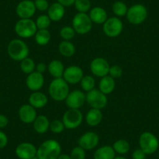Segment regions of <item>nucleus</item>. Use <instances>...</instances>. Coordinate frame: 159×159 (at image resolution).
<instances>
[{"instance_id":"393cba45","label":"nucleus","mask_w":159,"mask_h":159,"mask_svg":"<svg viewBox=\"0 0 159 159\" xmlns=\"http://www.w3.org/2000/svg\"><path fill=\"white\" fill-rule=\"evenodd\" d=\"M116 88V80L112 77L108 75L104 77H102L100 82H99V90L103 94H108L113 92Z\"/></svg>"},{"instance_id":"412c9836","label":"nucleus","mask_w":159,"mask_h":159,"mask_svg":"<svg viewBox=\"0 0 159 159\" xmlns=\"http://www.w3.org/2000/svg\"><path fill=\"white\" fill-rule=\"evenodd\" d=\"M89 16L92 23L96 24H103L108 19L106 10L100 7H95L89 11Z\"/></svg>"},{"instance_id":"1a4fd4ad","label":"nucleus","mask_w":159,"mask_h":159,"mask_svg":"<svg viewBox=\"0 0 159 159\" xmlns=\"http://www.w3.org/2000/svg\"><path fill=\"white\" fill-rule=\"evenodd\" d=\"M86 102L91 108L103 109L108 104V98L106 94H103L99 89H93L92 91L87 92Z\"/></svg>"},{"instance_id":"a18cd8bd","label":"nucleus","mask_w":159,"mask_h":159,"mask_svg":"<svg viewBox=\"0 0 159 159\" xmlns=\"http://www.w3.org/2000/svg\"><path fill=\"white\" fill-rule=\"evenodd\" d=\"M57 159H72V158L71 157H70V155H68V154H61Z\"/></svg>"},{"instance_id":"aec40b11","label":"nucleus","mask_w":159,"mask_h":159,"mask_svg":"<svg viewBox=\"0 0 159 159\" xmlns=\"http://www.w3.org/2000/svg\"><path fill=\"white\" fill-rule=\"evenodd\" d=\"M48 16L52 21L58 22L64 17L65 15V7L58 2H54L50 5L49 8L47 10Z\"/></svg>"},{"instance_id":"c85d7f7f","label":"nucleus","mask_w":159,"mask_h":159,"mask_svg":"<svg viewBox=\"0 0 159 159\" xmlns=\"http://www.w3.org/2000/svg\"><path fill=\"white\" fill-rule=\"evenodd\" d=\"M112 148L116 154L123 155V154H126L129 152V150H130V145H129V143L126 140L120 139V140H116L113 143Z\"/></svg>"},{"instance_id":"f704fd0d","label":"nucleus","mask_w":159,"mask_h":159,"mask_svg":"<svg viewBox=\"0 0 159 159\" xmlns=\"http://www.w3.org/2000/svg\"><path fill=\"white\" fill-rule=\"evenodd\" d=\"M59 34H60L61 38L63 39V41H70L75 37L76 31H75L73 27L65 26L60 30Z\"/></svg>"},{"instance_id":"0eeeda50","label":"nucleus","mask_w":159,"mask_h":159,"mask_svg":"<svg viewBox=\"0 0 159 159\" xmlns=\"http://www.w3.org/2000/svg\"><path fill=\"white\" fill-rule=\"evenodd\" d=\"M14 30L21 38H29L34 36L38 27L33 20L20 19L15 24Z\"/></svg>"},{"instance_id":"2eb2a0df","label":"nucleus","mask_w":159,"mask_h":159,"mask_svg":"<svg viewBox=\"0 0 159 159\" xmlns=\"http://www.w3.org/2000/svg\"><path fill=\"white\" fill-rule=\"evenodd\" d=\"M99 143V136L95 132L89 131L84 133L78 140V145L85 151L94 149Z\"/></svg>"},{"instance_id":"4468645a","label":"nucleus","mask_w":159,"mask_h":159,"mask_svg":"<svg viewBox=\"0 0 159 159\" xmlns=\"http://www.w3.org/2000/svg\"><path fill=\"white\" fill-rule=\"evenodd\" d=\"M84 71L78 66H70L64 70L62 78L70 84H76L81 81L84 77Z\"/></svg>"},{"instance_id":"f03ea898","label":"nucleus","mask_w":159,"mask_h":159,"mask_svg":"<svg viewBox=\"0 0 159 159\" xmlns=\"http://www.w3.org/2000/svg\"><path fill=\"white\" fill-rule=\"evenodd\" d=\"M48 93L54 101H65L70 93L69 84L62 77L54 78L48 87Z\"/></svg>"},{"instance_id":"72a5a7b5","label":"nucleus","mask_w":159,"mask_h":159,"mask_svg":"<svg viewBox=\"0 0 159 159\" xmlns=\"http://www.w3.org/2000/svg\"><path fill=\"white\" fill-rule=\"evenodd\" d=\"M51 22L52 20L48 15L42 14L37 18L35 24L38 27V30H43V29H48L51 25Z\"/></svg>"},{"instance_id":"6e6552de","label":"nucleus","mask_w":159,"mask_h":159,"mask_svg":"<svg viewBox=\"0 0 159 159\" xmlns=\"http://www.w3.org/2000/svg\"><path fill=\"white\" fill-rule=\"evenodd\" d=\"M83 119V114L80 109L69 108L63 114L62 121L66 129H74L81 125Z\"/></svg>"},{"instance_id":"bb28decb","label":"nucleus","mask_w":159,"mask_h":159,"mask_svg":"<svg viewBox=\"0 0 159 159\" xmlns=\"http://www.w3.org/2000/svg\"><path fill=\"white\" fill-rule=\"evenodd\" d=\"M59 53L62 56L66 58L72 57L76 52V47L70 41H62L59 43L58 47Z\"/></svg>"},{"instance_id":"ea45409f","label":"nucleus","mask_w":159,"mask_h":159,"mask_svg":"<svg viewBox=\"0 0 159 159\" xmlns=\"http://www.w3.org/2000/svg\"><path fill=\"white\" fill-rule=\"evenodd\" d=\"M147 154H145L144 151H142L140 148L136 149L132 154L133 159H146Z\"/></svg>"},{"instance_id":"49530a36","label":"nucleus","mask_w":159,"mask_h":159,"mask_svg":"<svg viewBox=\"0 0 159 159\" xmlns=\"http://www.w3.org/2000/svg\"><path fill=\"white\" fill-rule=\"evenodd\" d=\"M114 159H127V158H126V157H123V156H117V157H115Z\"/></svg>"},{"instance_id":"a211bd4d","label":"nucleus","mask_w":159,"mask_h":159,"mask_svg":"<svg viewBox=\"0 0 159 159\" xmlns=\"http://www.w3.org/2000/svg\"><path fill=\"white\" fill-rule=\"evenodd\" d=\"M36 108H34L30 104L23 105L19 109V118L24 123L30 124L33 123L37 118Z\"/></svg>"},{"instance_id":"dca6fc26","label":"nucleus","mask_w":159,"mask_h":159,"mask_svg":"<svg viewBox=\"0 0 159 159\" xmlns=\"http://www.w3.org/2000/svg\"><path fill=\"white\" fill-rule=\"evenodd\" d=\"M37 150L38 148L33 143L23 142L16 148L15 154L20 159H31L37 156Z\"/></svg>"},{"instance_id":"f8f14e48","label":"nucleus","mask_w":159,"mask_h":159,"mask_svg":"<svg viewBox=\"0 0 159 159\" xmlns=\"http://www.w3.org/2000/svg\"><path fill=\"white\" fill-rule=\"evenodd\" d=\"M65 102L69 108L80 109L86 102V94L80 90H74L71 92L70 91Z\"/></svg>"},{"instance_id":"b1692460","label":"nucleus","mask_w":159,"mask_h":159,"mask_svg":"<svg viewBox=\"0 0 159 159\" xmlns=\"http://www.w3.org/2000/svg\"><path fill=\"white\" fill-rule=\"evenodd\" d=\"M103 114L100 109L91 108L86 115V123L90 126H98L102 121Z\"/></svg>"},{"instance_id":"5701e85b","label":"nucleus","mask_w":159,"mask_h":159,"mask_svg":"<svg viewBox=\"0 0 159 159\" xmlns=\"http://www.w3.org/2000/svg\"><path fill=\"white\" fill-rule=\"evenodd\" d=\"M112 146L105 145L98 148L94 153V159H114L116 157Z\"/></svg>"},{"instance_id":"58836bf2","label":"nucleus","mask_w":159,"mask_h":159,"mask_svg":"<svg viewBox=\"0 0 159 159\" xmlns=\"http://www.w3.org/2000/svg\"><path fill=\"white\" fill-rule=\"evenodd\" d=\"M34 2L36 10L40 12L47 11L50 7L48 0H34Z\"/></svg>"},{"instance_id":"de8ad7c7","label":"nucleus","mask_w":159,"mask_h":159,"mask_svg":"<svg viewBox=\"0 0 159 159\" xmlns=\"http://www.w3.org/2000/svg\"><path fill=\"white\" fill-rule=\"evenodd\" d=\"M31 159H39V158H38V157H37V156H36V157H33V158H31Z\"/></svg>"},{"instance_id":"7ed1b4c3","label":"nucleus","mask_w":159,"mask_h":159,"mask_svg":"<svg viewBox=\"0 0 159 159\" xmlns=\"http://www.w3.org/2000/svg\"><path fill=\"white\" fill-rule=\"evenodd\" d=\"M29 48L27 44L20 39H13L10 41L7 46L9 56L14 61L21 62L28 57Z\"/></svg>"},{"instance_id":"473e14b6","label":"nucleus","mask_w":159,"mask_h":159,"mask_svg":"<svg viewBox=\"0 0 159 159\" xmlns=\"http://www.w3.org/2000/svg\"><path fill=\"white\" fill-rule=\"evenodd\" d=\"M74 7L78 13H87L91 9V2L90 0H76Z\"/></svg>"},{"instance_id":"c9c22d12","label":"nucleus","mask_w":159,"mask_h":159,"mask_svg":"<svg viewBox=\"0 0 159 159\" xmlns=\"http://www.w3.org/2000/svg\"><path fill=\"white\" fill-rule=\"evenodd\" d=\"M66 129L64 123L59 119H55L50 123L49 129L54 134H61Z\"/></svg>"},{"instance_id":"37998d69","label":"nucleus","mask_w":159,"mask_h":159,"mask_svg":"<svg viewBox=\"0 0 159 159\" xmlns=\"http://www.w3.org/2000/svg\"><path fill=\"white\" fill-rule=\"evenodd\" d=\"M47 68H48V66H47L45 63H43V62H39V63H38L36 65L35 71H37V72H38V73H42V74H43V73L46 71Z\"/></svg>"},{"instance_id":"6ab92c4d","label":"nucleus","mask_w":159,"mask_h":159,"mask_svg":"<svg viewBox=\"0 0 159 159\" xmlns=\"http://www.w3.org/2000/svg\"><path fill=\"white\" fill-rule=\"evenodd\" d=\"M29 104L34 108H42L48 104V99L46 94L40 91H34L29 97Z\"/></svg>"},{"instance_id":"a878e982","label":"nucleus","mask_w":159,"mask_h":159,"mask_svg":"<svg viewBox=\"0 0 159 159\" xmlns=\"http://www.w3.org/2000/svg\"><path fill=\"white\" fill-rule=\"evenodd\" d=\"M48 70L50 75L54 78H61L63 76L65 68L61 61L58 60V59H54L48 64Z\"/></svg>"},{"instance_id":"f3484780","label":"nucleus","mask_w":159,"mask_h":159,"mask_svg":"<svg viewBox=\"0 0 159 159\" xmlns=\"http://www.w3.org/2000/svg\"><path fill=\"white\" fill-rule=\"evenodd\" d=\"M45 84V77L42 73L34 71L27 75L26 79V85L27 88L32 91H39Z\"/></svg>"},{"instance_id":"79ce46f5","label":"nucleus","mask_w":159,"mask_h":159,"mask_svg":"<svg viewBox=\"0 0 159 159\" xmlns=\"http://www.w3.org/2000/svg\"><path fill=\"white\" fill-rule=\"evenodd\" d=\"M9 123V119L5 115L0 114V129L7 127Z\"/></svg>"},{"instance_id":"c756f323","label":"nucleus","mask_w":159,"mask_h":159,"mask_svg":"<svg viewBox=\"0 0 159 159\" xmlns=\"http://www.w3.org/2000/svg\"><path fill=\"white\" fill-rule=\"evenodd\" d=\"M128 11V7L125 2L122 1H116L112 5V12L116 16L121 17L126 16Z\"/></svg>"},{"instance_id":"9b49d317","label":"nucleus","mask_w":159,"mask_h":159,"mask_svg":"<svg viewBox=\"0 0 159 159\" xmlns=\"http://www.w3.org/2000/svg\"><path fill=\"white\" fill-rule=\"evenodd\" d=\"M90 69L93 75L102 78L108 75L110 65L105 59L102 57H98L91 61L90 64Z\"/></svg>"},{"instance_id":"20e7f679","label":"nucleus","mask_w":159,"mask_h":159,"mask_svg":"<svg viewBox=\"0 0 159 159\" xmlns=\"http://www.w3.org/2000/svg\"><path fill=\"white\" fill-rule=\"evenodd\" d=\"M139 146L147 155L154 154L159 148V140L154 134L143 132L139 137Z\"/></svg>"},{"instance_id":"2f4dec72","label":"nucleus","mask_w":159,"mask_h":159,"mask_svg":"<svg viewBox=\"0 0 159 159\" xmlns=\"http://www.w3.org/2000/svg\"><path fill=\"white\" fill-rule=\"evenodd\" d=\"M80 83L81 85L82 89L85 92H89V91H92L93 89H94V87H95V80L92 76H90V75L84 76L81 81Z\"/></svg>"},{"instance_id":"ddd939ff","label":"nucleus","mask_w":159,"mask_h":159,"mask_svg":"<svg viewBox=\"0 0 159 159\" xmlns=\"http://www.w3.org/2000/svg\"><path fill=\"white\" fill-rule=\"evenodd\" d=\"M36 7L32 0H22L18 3L16 13L20 19H30L36 13Z\"/></svg>"},{"instance_id":"7c9ffc66","label":"nucleus","mask_w":159,"mask_h":159,"mask_svg":"<svg viewBox=\"0 0 159 159\" xmlns=\"http://www.w3.org/2000/svg\"><path fill=\"white\" fill-rule=\"evenodd\" d=\"M36 65H35L34 61L30 58L27 57L20 62V70L23 73L26 74H30L35 71Z\"/></svg>"},{"instance_id":"f257e3e1","label":"nucleus","mask_w":159,"mask_h":159,"mask_svg":"<svg viewBox=\"0 0 159 159\" xmlns=\"http://www.w3.org/2000/svg\"><path fill=\"white\" fill-rule=\"evenodd\" d=\"M62 148L57 140H47L37 150V157L39 159H57L61 154Z\"/></svg>"},{"instance_id":"39448f33","label":"nucleus","mask_w":159,"mask_h":159,"mask_svg":"<svg viewBox=\"0 0 159 159\" xmlns=\"http://www.w3.org/2000/svg\"><path fill=\"white\" fill-rule=\"evenodd\" d=\"M148 11L143 4H134L128 8L126 16L127 20L133 25H140L147 20Z\"/></svg>"},{"instance_id":"423d86ee","label":"nucleus","mask_w":159,"mask_h":159,"mask_svg":"<svg viewBox=\"0 0 159 159\" xmlns=\"http://www.w3.org/2000/svg\"><path fill=\"white\" fill-rule=\"evenodd\" d=\"M72 27L78 34L89 33L93 27V23L89 15L84 13H77L73 18Z\"/></svg>"},{"instance_id":"a19ab883","label":"nucleus","mask_w":159,"mask_h":159,"mask_svg":"<svg viewBox=\"0 0 159 159\" xmlns=\"http://www.w3.org/2000/svg\"><path fill=\"white\" fill-rule=\"evenodd\" d=\"M8 144V137L2 131H0V149L6 148Z\"/></svg>"},{"instance_id":"4be33fe9","label":"nucleus","mask_w":159,"mask_h":159,"mask_svg":"<svg viewBox=\"0 0 159 159\" xmlns=\"http://www.w3.org/2000/svg\"><path fill=\"white\" fill-rule=\"evenodd\" d=\"M50 121L46 116L40 115L37 116L35 120L33 123V127L35 132L38 134H45L49 129Z\"/></svg>"},{"instance_id":"e433bc0d","label":"nucleus","mask_w":159,"mask_h":159,"mask_svg":"<svg viewBox=\"0 0 159 159\" xmlns=\"http://www.w3.org/2000/svg\"><path fill=\"white\" fill-rule=\"evenodd\" d=\"M70 155L72 159H85L86 158V151L78 145L77 147L73 148Z\"/></svg>"},{"instance_id":"9d476101","label":"nucleus","mask_w":159,"mask_h":159,"mask_svg":"<svg viewBox=\"0 0 159 159\" xmlns=\"http://www.w3.org/2000/svg\"><path fill=\"white\" fill-rule=\"evenodd\" d=\"M123 30V24L117 16L107 19L103 24V32L108 38H114L121 34Z\"/></svg>"},{"instance_id":"c03bdc74","label":"nucleus","mask_w":159,"mask_h":159,"mask_svg":"<svg viewBox=\"0 0 159 159\" xmlns=\"http://www.w3.org/2000/svg\"><path fill=\"white\" fill-rule=\"evenodd\" d=\"M76 0H57V2L63 6L64 7H70L74 5Z\"/></svg>"},{"instance_id":"4c0bfd02","label":"nucleus","mask_w":159,"mask_h":159,"mask_svg":"<svg viewBox=\"0 0 159 159\" xmlns=\"http://www.w3.org/2000/svg\"><path fill=\"white\" fill-rule=\"evenodd\" d=\"M123 69L119 65H113L111 66H110L109 72H108V75H109L111 77H112L113 79H118V78H120L123 75Z\"/></svg>"},{"instance_id":"cd10ccee","label":"nucleus","mask_w":159,"mask_h":159,"mask_svg":"<svg viewBox=\"0 0 159 159\" xmlns=\"http://www.w3.org/2000/svg\"><path fill=\"white\" fill-rule=\"evenodd\" d=\"M34 39L38 45L45 46L49 43L50 40H51V34L48 29L38 30L34 35Z\"/></svg>"}]
</instances>
